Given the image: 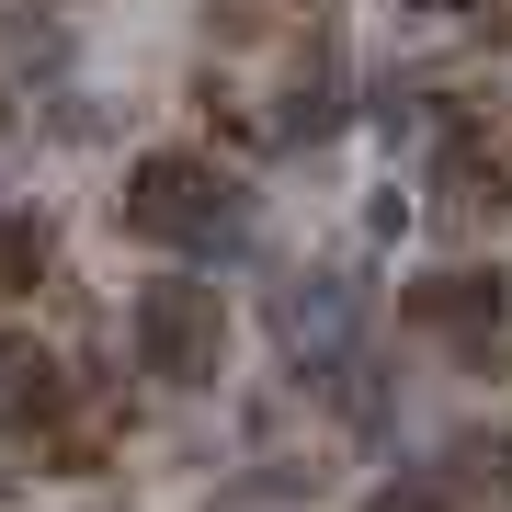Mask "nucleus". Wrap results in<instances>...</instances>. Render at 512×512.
<instances>
[{
    "instance_id": "1",
    "label": "nucleus",
    "mask_w": 512,
    "mask_h": 512,
    "mask_svg": "<svg viewBox=\"0 0 512 512\" xmlns=\"http://www.w3.org/2000/svg\"><path fill=\"white\" fill-rule=\"evenodd\" d=\"M114 217H126V239L183 251V262H239L251 251V194H239L205 148H148L126 171V194H114Z\"/></svg>"
},
{
    "instance_id": "2",
    "label": "nucleus",
    "mask_w": 512,
    "mask_h": 512,
    "mask_svg": "<svg viewBox=\"0 0 512 512\" xmlns=\"http://www.w3.org/2000/svg\"><path fill=\"white\" fill-rule=\"evenodd\" d=\"M126 353H137V376H160V387H217V365H228V296L205 285V274L137 285Z\"/></svg>"
},
{
    "instance_id": "3",
    "label": "nucleus",
    "mask_w": 512,
    "mask_h": 512,
    "mask_svg": "<svg viewBox=\"0 0 512 512\" xmlns=\"http://www.w3.org/2000/svg\"><path fill=\"white\" fill-rule=\"evenodd\" d=\"M421 183L444 217H512V103H444Z\"/></svg>"
},
{
    "instance_id": "4",
    "label": "nucleus",
    "mask_w": 512,
    "mask_h": 512,
    "mask_svg": "<svg viewBox=\"0 0 512 512\" xmlns=\"http://www.w3.org/2000/svg\"><path fill=\"white\" fill-rule=\"evenodd\" d=\"M353 308L365 296L353 285H330V274H285L274 285V353H285V376L296 387H342V365H353Z\"/></svg>"
},
{
    "instance_id": "5",
    "label": "nucleus",
    "mask_w": 512,
    "mask_h": 512,
    "mask_svg": "<svg viewBox=\"0 0 512 512\" xmlns=\"http://www.w3.org/2000/svg\"><path fill=\"white\" fill-rule=\"evenodd\" d=\"M399 319L410 330H433V342H501V319H512V274H490V262H444V274H421L399 285Z\"/></svg>"
},
{
    "instance_id": "6",
    "label": "nucleus",
    "mask_w": 512,
    "mask_h": 512,
    "mask_svg": "<svg viewBox=\"0 0 512 512\" xmlns=\"http://www.w3.org/2000/svg\"><path fill=\"white\" fill-rule=\"evenodd\" d=\"M46 421H69V376H57L46 342H23V330H0V433L35 444Z\"/></svg>"
},
{
    "instance_id": "7",
    "label": "nucleus",
    "mask_w": 512,
    "mask_h": 512,
    "mask_svg": "<svg viewBox=\"0 0 512 512\" xmlns=\"http://www.w3.org/2000/svg\"><path fill=\"white\" fill-rule=\"evenodd\" d=\"M342 114H353L342 69H330V46H308V57H296V80H285V103H274V148H330V137H342Z\"/></svg>"
},
{
    "instance_id": "8",
    "label": "nucleus",
    "mask_w": 512,
    "mask_h": 512,
    "mask_svg": "<svg viewBox=\"0 0 512 512\" xmlns=\"http://www.w3.org/2000/svg\"><path fill=\"white\" fill-rule=\"evenodd\" d=\"M57 274V228L23 217V205H0V296H35Z\"/></svg>"
},
{
    "instance_id": "9",
    "label": "nucleus",
    "mask_w": 512,
    "mask_h": 512,
    "mask_svg": "<svg viewBox=\"0 0 512 512\" xmlns=\"http://www.w3.org/2000/svg\"><path fill=\"white\" fill-rule=\"evenodd\" d=\"M365 512H467V478H456V467H399Z\"/></svg>"
}]
</instances>
